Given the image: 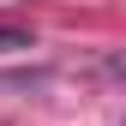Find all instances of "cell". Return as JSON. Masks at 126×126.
<instances>
[{"label":"cell","instance_id":"1","mask_svg":"<svg viewBox=\"0 0 126 126\" xmlns=\"http://www.w3.org/2000/svg\"><path fill=\"white\" fill-rule=\"evenodd\" d=\"M0 48H30V30H18V24H0Z\"/></svg>","mask_w":126,"mask_h":126}]
</instances>
